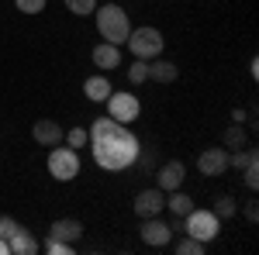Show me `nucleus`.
<instances>
[{
    "mask_svg": "<svg viewBox=\"0 0 259 255\" xmlns=\"http://www.w3.org/2000/svg\"><path fill=\"white\" fill-rule=\"evenodd\" d=\"M218 231H221V217L214 214V211L194 207L190 214L183 217V235L197 238V241H204V245H211V241L218 238Z\"/></svg>",
    "mask_w": 259,
    "mask_h": 255,
    "instance_id": "7ed1b4c3",
    "label": "nucleus"
},
{
    "mask_svg": "<svg viewBox=\"0 0 259 255\" xmlns=\"http://www.w3.org/2000/svg\"><path fill=\"white\" fill-rule=\"evenodd\" d=\"M162 207H166V193L159 186L156 190H142L135 196V214L139 217H156V214H162Z\"/></svg>",
    "mask_w": 259,
    "mask_h": 255,
    "instance_id": "9b49d317",
    "label": "nucleus"
},
{
    "mask_svg": "<svg viewBox=\"0 0 259 255\" xmlns=\"http://www.w3.org/2000/svg\"><path fill=\"white\" fill-rule=\"evenodd\" d=\"M31 138H35L38 145H45V148H52V145H59V141H62V128L52 118H41V121L31 124Z\"/></svg>",
    "mask_w": 259,
    "mask_h": 255,
    "instance_id": "f8f14e48",
    "label": "nucleus"
},
{
    "mask_svg": "<svg viewBox=\"0 0 259 255\" xmlns=\"http://www.w3.org/2000/svg\"><path fill=\"white\" fill-rule=\"evenodd\" d=\"M128 83H132V86L149 83V62H145V59H135L132 66H128Z\"/></svg>",
    "mask_w": 259,
    "mask_h": 255,
    "instance_id": "a211bd4d",
    "label": "nucleus"
},
{
    "mask_svg": "<svg viewBox=\"0 0 259 255\" xmlns=\"http://www.w3.org/2000/svg\"><path fill=\"white\" fill-rule=\"evenodd\" d=\"M87 131H90V141H87L90 156H94V162L100 169L121 173V169L135 166V159L142 152V141L128 131V124H118L114 118H97Z\"/></svg>",
    "mask_w": 259,
    "mask_h": 255,
    "instance_id": "f257e3e1",
    "label": "nucleus"
},
{
    "mask_svg": "<svg viewBox=\"0 0 259 255\" xmlns=\"http://www.w3.org/2000/svg\"><path fill=\"white\" fill-rule=\"evenodd\" d=\"M14 231H18V221H14V217H0V238H4V241H7V238L14 235Z\"/></svg>",
    "mask_w": 259,
    "mask_h": 255,
    "instance_id": "bb28decb",
    "label": "nucleus"
},
{
    "mask_svg": "<svg viewBox=\"0 0 259 255\" xmlns=\"http://www.w3.org/2000/svg\"><path fill=\"white\" fill-rule=\"evenodd\" d=\"M200 176H221L228 169V148H204L197 156Z\"/></svg>",
    "mask_w": 259,
    "mask_h": 255,
    "instance_id": "6e6552de",
    "label": "nucleus"
},
{
    "mask_svg": "<svg viewBox=\"0 0 259 255\" xmlns=\"http://www.w3.org/2000/svg\"><path fill=\"white\" fill-rule=\"evenodd\" d=\"M49 238L66 241V245H76V241L83 238V221H76V217H59V221H52Z\"/></svg>",
    "mask_w": 259,
    "mask_h": 255,
    "instance_id": "9d476101",
    "label": "nucleus"
},
{
    "mask_svg": "<svg viewBox=\"0 0 259 255\" xmlns=\"http://www.w3.org/2000/svg\"><path fill=\"white\" fill-rule=\"evenodd\" d=\"M225 145H228V148H245V145H249V141H245V131H242L239 121H235V124H232V128L225 131Z\"/></svg>",
    "mask_w": 259,
    "mask_h": 255,
    "instance_id": "412c9836",
    "label": "nucleus"
},
{
    "mask_svg": "<svg viewBox=\"0 0 259 255\" xmlns=\"http://www.w3.org/2000/svg\"><path fill=\"white\" fill-rule=\"evenodd\" d=\"M256 162H259V156H252L245 166H242V179H245L249 190H256V186H259V166H256Z\"/></svg>",
    "mask_w": 259,
    "mask_h": 255,
    "instance_id": "4be33fe9",
    "label": "nucleus"
},
{
    "mask_svg": "<svg viewBox=\"0 0 259 255\" xmlns=\"http://www.w3.org/2000/svg\"><path fill=\"white\" fill-rule=\"evenodd\" d=\"M256 217H259V207H256V200H249V203H245V221L256 224Z\"/></svg>",
    "mask_w": 259,
    "mask_h": 255,
    "instance_id": "cd10ccee",
    "label": "nucleus"
},
{
    "mask_svg": "<svg viewBox=\"0 0 259 255\" xmlns=\"http://www.w3.org/2000/svg\"><path fill=\"white\" fill-rule=\"evenodd\" d=\"M139 235H142V241H145V245H152V248H166V245L173 241V228H169V224L156 214V217H142Z\"/></svg>",
    "mask_w": 259,
    "mask_h": 255,
    "instance_id": "0eeeda50",
    "label": "nucleus"
},
{
    "mask_svg": "<svg viewBox=\"0 0 259 255\" xmlns=\"http://www.w3.org/2000/svg\"><path fill=\"white\" fill-rule=\"evenodd\" d=\"M183 176H187V166L177 162V159H169V162H162V169L156 173V186H159L162 193L180 190V186H183Z\"/></svg>",
    "mask_w": 259,
    "mask_h": 255,
    "instance_id": "1a4fd4ad",
    "label": "nucleus"
},
{
    "mask_svg": "<svg viewBox=\"0 0 259 255\" xmlns=\"http://www.w3.org/2000/svg\"><path fill=\"white\" fill-rule=\"evenodd\" d=\"M128 48H132V56L135 59H156L162 52V35H159V28H132V35H128V41H124Z\"/></svg>",
    "mask_w": 259,
    "mask_h": 255,
    "instance_id": "39448f33",
    "label": "nucleus"
},
{
    "mask_svg": "<svg viewBox=\"0 0 259 255\" xmlns=\"http://www.w3.org/2000/svg\"><path fill=\"white\" fill-rule=\"evenodd\" d=\"M177 76H180V69H177V62H169V59L156 56V62L149 66V79H156V83H177Z\"/></svg>",
    "mask_w": 259,
    "mask_h": 255,
    "instance_id": "dca6fc26",
    "label": "nucleus"
},
{
    "mask_svg": "<svg viewBox=\"0 0 259 255\" xmlns=\"http://www.w3.org/2000/svg\"><path fill=\"white\" fill-rule=\"evenodd\" d=\"M104 104H107V118H114L118 124H132L142 114V104L135 93H114L111 90V97L104 100Z\"/></svg>",
    "mask_w": 259,
    "mask_h": 255,
    "instance_id": "423d86ee",
    "label": "nucleus"
},
{
    "mask_svg": "<svg viewBox=\"0 0 259 255\" xmlns=\"http://www.w3.org/2000/svg\"><path fill=\"white\" fill-rule=\"evenodd\" d=\"M211 211H214V214H218L221 221H225V217H232V214H235V196L221 193L218 200H214V207H211Z\"/></svg>",
    "mask_w": 259,
    "mask_h": 255,
    "instance_id": "5701e85b",
    "label": "nucleus"
},
{
    "mask_svg": "<svg viewBox=\"0 0 259 255\" xmlns=\"http://www.w3.org/2000/svg\"><path fill=\"white\" fill-rule=\"evenodd\" d=\"M62 138H66L73 148H87V141H90V131H87V128H69V131H62Z\"/></svg>",
    "mask_w": 259,
    "mask_h": 255,
    "instance_id": "b1692460",
    "label": "nucleus"
},
{
    "mask_svg": "<svg viewBox=\"0 0 259 255\" xmlns=\"http://www.w3.org/2000/svg\"><path fill=\"white\" fill-rule=\"evenodd\" d=\"M62 4H66V11L76 14V18H87V14L97 11V0H62Z\"/></svg>",
    "mask_w": 259,
    "mask_h": 255,
    "instance_id": "aec40b11",
    "label": "nucleus"
},
{
    "mask_svg": "<svg viewBox=\"0 0 259 255\" xmlns=\"http://www.w3.org/2000/svg\"><path fill=\"white\" fill-rule=\"evenodd\" d=\"M45 252H52V255H69V252H73V245H66V241H56V238H49V241H45Z\"/></svg>",
    "mask_w": 259,
    "mask_h": 255,
    "instance_id": "a878e982",
    "label": "nucleus"
},
{
    "mask_svg": "<svg viewBox=\"0 0 259 255\" xmlns=\"http://www.w3.org/2000/svg\"><path fill=\"white\" fill-rule=\"evenodd\" d=\"M0 255H11V245H7L4 238H0Z\"/></svg>",
    "mask_w": 259,
    "mask_h": 255,
    "instance_id": "c85d7f7f",
    "label": "nucleus"
},
{
    "mask_svg": "<svg viewBox=\"0 0 259 255\" xmlns=\"http://www.w3.org/2000/svg\"><path fill=\"white\" fill-rule=\"evenodd\" d=\"M7 245H11V255H35L41 248L38 241H35V235L28 228H21V224H18V231L7 238Z\"/></svg>",
    "mask_w": 259,
    "mask_h": 255,
    "instance_id": "ddd939ff",
    "label": "nucleus"
},
{
    "mask_svg": "<svg viewBox=\"0 0 259 255\" xmlns=\"http://www.w3.org/2000/svg\"><path fill=\"white\" fill-rule=\"evenodd\" d=\"M45 166H49V176L59 179V183H73V179L80 176V156H76L73 145H69V148L52 145V152H49V159H45Z\"/></svg>",
    "mask_w": 259,
    "mask_h": 255,
    "instance_id": "20e7f679",
    "label": "nucleus"
},
{
    "mask_svg": "<svg viewBox=\"0 0 259 255\" xmlns=\"http://www.w3.org/2000/svg\"><path fill=\"white\" fill-rule=\"evenodd\" d=\"M111 90H114V86H111V79L107 76H87L83 79V93H87V100H94V104H104V100L111 97Z\"/></svg>",
    "mask_w": 259,
    "mask_h": 255,
    "instance_id": "4468645a",
    "label": "nucleus"
},
{
    "mask_svg": "<svg viewBox=\"0 0 259 255\" xmlns=\"http://www.w3.org/2000/svg\"><path fill=\"white\" fill-rule=\"evenodd\" d=\"M166 207H169L177 217H187L190 211H194V200L183 193V186H180V190H169V196H166Z\"/></svg>",
    "mask_w": 259,
    "mask_h": 255,
    "instance_id": "f3484780",
    "label": "nucleus"
},
{
    "mask_svg": "<svg viewBox=\"0 0 259 255\" xmlns=\"http://www.w3.org/2000/svg\"><path fill=\"white\" fill-rule=\"evenodd\" d=\"M94 66H100V69H118L121 66V48L111 45V41H100L97 48H94Z\"/></svg>",
    "mask_w": 259,
    "mask_h": 255,
    "instance_id": "2eb2a0df",
    "label": "nucleus"
},
{
    "mask_svg": "<svg viewBox=\"0 0 259 255\" xmlns=\"http://www.w3.org/2000/svg\"><path fill=\"white\" fill-rule=\"evenodd\" d=\"M97 14V31L104 41H111V45H124L128 35H132V21H128V11L121 7V4H104Z\"/></svg>",
    "mask_w": 259,
    "mask_h": 255,
    "instance_id": "f03ea898",
    "label": "nucleus"
},
{
    "mask_svg": "<svg viewBox=\"0 0 259 255\" xmlns=\"http://www.w3.org/2000/svg\"><path fill=\"white\" fill-rule=\"evenodd\" d=\"M204 241H197V238H190V235H183L177 241V255H204Z\"/></svg>",
    "mask_w": 259,
    "mask_h": 255,
    "instance_id": "6ab92c4d",
    "label": "nucleus"
},
{
    "mask_svg": "<svg viewBox=\"0 0 259 255\" xmlns=\"http://www.w3.org/2000/svg\"><path fill=\"white\" fill-rule=\"evenodd\" d=\"M45 4H49V0H14V7H18L21 14H41Z\"/></svg>",
    "mask_w": 259,
    "mask_h": 255,
    "instance_id": "393cba45",
    "label": "nucleus"
}]
</instances>
